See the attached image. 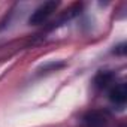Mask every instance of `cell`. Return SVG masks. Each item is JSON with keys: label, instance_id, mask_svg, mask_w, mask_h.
<instances>
[{"label": "cell", "instance_id": "6da1fadb", "mask_svg": "<svg viewBox=\"0 0 127 127\" xmlns=\"http://www.w3.org/2000/svg\"><path fill=\"white\" fill-rule=\"evenodd\" d=\"M58 2H45V3H42L39 8H36L34 9V12L32 14V17H30V20H29V23L30 24H33V26H39V24H43L55 11H57V8H58Z\"/></svg>", "mask_w": 127, "mask_h": 127}, {"label": "cell", "instance_id": "7a4b0ae2", "mask_svg": "<svg viewBox=\"0 0 127 127\" xmlns=\"http://www.w3.org/2000/svg\"><path fill=\"white\" fill-rule=\"evenodd\" d=\"M109 100L115 105H120L123 106L127 100V88H126V84L124 82H120V84H114L111 87V91H109Z\"/></svg>", "mask_w": 127, "mask_h": 127}, {"label": "cell", "instance_id": "3957f363", "mask_svg": "<svg viewBox=\"0 0 127 127\" xmlns=\"http://www.w3.org/2000/svg\"><path fill=\"white\" fill-rule=\"evenodd\" d=\"M108 118L102 111H90L84 115V124L87 127H103Z\"/></svg>", "mask_w": 127, "mask_h": 127}, {"label": "cell", "instance_id": "277c9868", "mask_svg": "<svg viewBox=\"0 0 127 127\" xmlns=\"http://www.w3.org/2000/svg\"><path fill=\"white\" fill-rule=\"evenodd\" d=\"M115 81V75L109 70H103V72H99L94 78V85L97 88H106L109 87L111 84H114Z\"/></svg>", "mask_w": 127, "mask_h": 127}]
</instances>
